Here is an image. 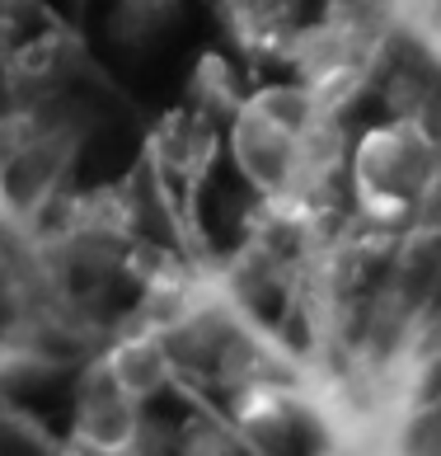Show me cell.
Returning <instances> with one entry per match:
<instances>
[{
    "instance_id": "9c48e42d",
    "label": "cell",
    "mask_w": 441,
    "mask_h": 456,
    "mask_svg": "<svg viewBox=\"0 0 441 456\" xmlns=\"http://www.w3.org/2000/svg\"><path fill=\"white\" fill-rule=\"evenodd\" d=\"M123 5H127V10H146V14H150V10H160V5H169V0H123Z\"/></svg>"
},
{
    "instance_id": "6da1fadb",
    "label": "cell",
    "mask_w": 441,
    "mask_h": 456,
    "mask_svg": "<svg viewBox=\"0 0 441 456\" xmlns=\"http://www.w3.org/2000/svg\"><path fill=\"white\" fill-rule=\"evenodd\" d=\"M230 156L263 193V208L292 222H310L338 189L348 146L329 104H319L305 86H273L235 109Z\"/></svg>"
},
{
    "instance_id": "5b68a950",
    "label": "cell",
    "mask_w": 441,
    "mask_h": 456,
    "mask_svg": "<svg viewBox=\"0 0 441 456\" xmlns=\"http://www.w3.org/2000/svg\"><path fill=\"white\" fill-rule=\"evenodd\" d=\"M137 395H127L123 386L108 377V367L99 362L90 377L80 381V395H76V419H71V433L80 447L90 452H123L137 443L141 433V419H137Z\"/></svg>"
},
{
    "instance_id": "8992f818",
    "label": "cell",
    "mask_w": 441,
    "mask_h": 456,
    "mask_svg": "<svg viewBox=\"0 0 441 456\" xmlns=\"http://www.w3.org/2000/svg\"><path fill=\"white\" fill-rule=\"evenodd\" d=\"M296 5L301 0H226L230 33L249 53H282L296 38Z\"/></svg>"
},
{
    "instance_id": "3957f363",
    "label": "cell",
    "mask_w": 441,
    "mask_h": 456,
    "mask_svg": "<svg viewBox=\"0 0 441 456\" xmlns=\"http://www.w3.org/2000/svg\"><path fill=\"white\" fill-rule=\"evenodd\" d=\"M292 57L301 86L310 90L319 104H329L333 113L352 104L362 94V86L371 80V66H376V33L357 14H329L325 24L296 28Z\"/></svg>"
},
{
    "instance_id": "7a4b0ae2",
    "label": "cell",
    "mask_w": 441,
    "mask_h": 456,
    "mask_svg": "<svg viewBox=\"0 0 441 456\" xmlns=\"http://www.w3.org/2000/svg\"><path fill=\"white\" fill-rule=\"evenodd\" d=\"M348 183L352 202L376 231H399L432 208L441 193V142L428 118L399 113L371 127L348 156Z\"/></svg>"
},
{
    "instance_id": "52a82bcc",
    "label": "cell",
    "mask_w": 441,
    "mask_h": 456,
    "mask_svg": "<svg viewBox=\"0 0 441 456\" xmlns=\"http://www.w3.org/2000/svg\"><path fill=\"white\" fill-rule=\"evenodd\" d=\"M104 367H108V377L123 386L127 395L146 400V395H156L160 386L169 381V371H174V358H169V348H164L160 334H156V330H146V334H127V339L104 358Z\"/></svg>"
},
{
    "instance_id": "ba28073f",
    "label": "cell",
    "mask_w": 441,
    "mask_h": 456,
    "mask_svg": "<svg viewBox=\"0 0 441 456\" xmlns=\"http://www.w3.org/2000/svg\"><path fill=\"white\" fill-rule=\"evenodd\" d=\"M245 104V94L235 90V76L220 57H207L193 76V109L212 113V118H235V109Z\"/></svg>"
},
{
    "instance_id": "277c9868",
    "label": "cell",
    "mask_w": 441,
    "mask_h": 456,
    "mask_svg": "<svg viewBox=\"0 0 441 456\" xmlns=\"http://www.w3.org/2000/svg\"><path fill=\"white\" fill-rule=\"evenodd\" d=\"M216 146H220L216 118L188 104V109H174V113L160 118L146 151H150V170L164 183H174V189H197V183L207 179L212 160H216Z\"/></svg>"
}]
</instances>
